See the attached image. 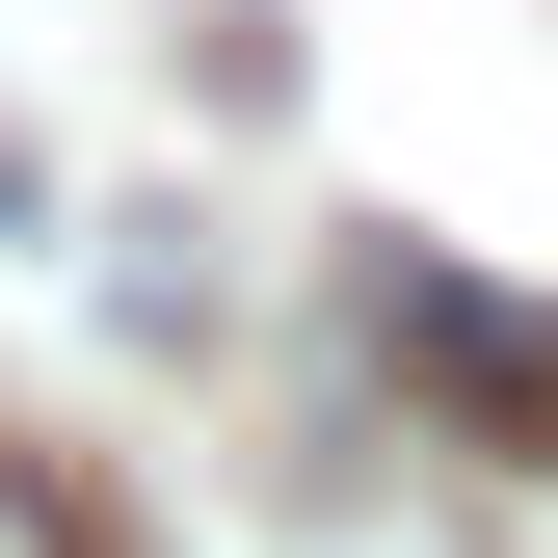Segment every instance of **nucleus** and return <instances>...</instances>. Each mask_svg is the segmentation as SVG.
<instances>
[{
	"mask_svg": "<svg viewBox=\"0 0 558 558\" xmlns=\"http://www.w3.org/2000/svg\"><path fill=\"white\" fill-rule=\"evenodd\" d=\"M373 345H399V373L452 399L478 452H558V319H532V293H452V266H373Z\"/></svg>",
	"mask_w": 558,
	"mask_h": 558,
	"instance_id": "nucleus-1",
	"label": "nucleus"
},
{
	"mask_svg": "<svg viewBox=\"0 0 558 558\" xmlns=\"http://www.w3.org/2000/svg\"><path fill=\"white\" fill-rule=\"evenodd\" d=\"M0 558H107V532H81V478H27V452H0Z\"/></svg>",
	"mask_w": 558,
	"mask_h": 558,
	"instance_id": "nucleus-2",
	"label": "nucleus"
}]
</instances>
